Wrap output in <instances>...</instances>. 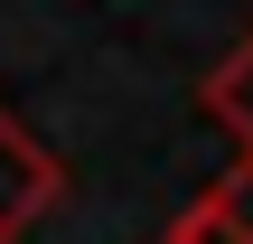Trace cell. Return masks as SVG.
Returning <instances> with one entry per match:
<instances>
[{
    "label": "cell",
    "mask_w": 253,
    "mask_h": 244,
    "mask_svg": "<svg viewBox=\"0 0 253 244\" xmlns=\"http://www.w3.org/2000/svg\"><path fill=\"white\" fill-rule=\"evenodd\" d=\"M56 197H66V160L47 141H28L19 113L0 103V244H19L38 216H56Z\"/></svg>",
    "instance_id": "obj_1"
},
{
    "label": "cell",
    "mask_w": 253,
    "mask_h": 244,
    "mask_svg": "<svg viewBox=\"0 0 253 244\" xmlns=\"http://www.w3.org/2000/svg\"><path fill=\"white\" fill-rule=\"evenodd\" d=\"M178 235L188 244H253V150L225 169V179H207V197L178 216Z\"/></svg>",
    "instance_id": "obj_2"
},
{
    "label": "cell",
    "mask_w": 253,
    "mask_h": 244,
    "mask_svg": "<svg viewBox=\"0 0 253 244\" xmlns=\"http://www.w3.org/2000/svg\"><path fill=\"white\" fill-rule=\"evenodd\" d=\"M197 113H207V122H225V132L253 150V28L235 38V56H225V66H207V75H197Z\"/></svg>",
    "instance_id": "obj_3"
},
{
    "label": "cell",
    "mask_w": 253,
    "mask_h": 244,
    "mask_svg": "<svg viewBox=\"0 0 253 244\" xmlns=\"http://www.w3.org/2000/svg\"><path fill=\"white\" fill-rule=\"evenodd\" d=\"M160 244H188V235H178V226H169V235H160Z\"/></svg>",
    "instance_id": "obj_4"
}]
</instances>
